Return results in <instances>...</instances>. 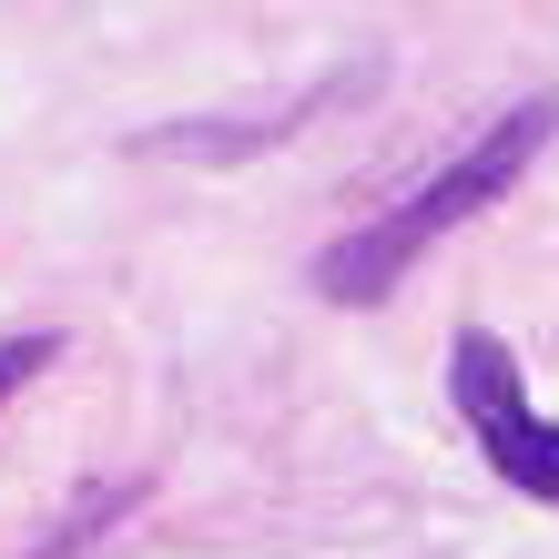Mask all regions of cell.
Wrapping results in <instances>:
<instances>
[{
  "instance_id": "cell-1",
  "label": "cell",
  "mask_w": 559,
  "mask_h": 559,
  "mask_svg": "<svg viewBox=\"0 0 559 559\" xmlns=\"http://www.w3.org/2000/svg\"><path fill=\"white\" fill-rule=\"evenodd\" d=\"M448 397H457V417L478 427L488 468H499L519 499H549L559 509V427L530 417V397H519V356L488 336V325H468V336L448 346Z\"/></svg>"
},
{
  "instance_id": "cell-2",
  "label": "cell",
  "mask_w": 559,
  "mask_h": 559,
  "mask_svg": "<svg viewBox=\"0 0 559 559\" xmlns=\"http://www.w3.org/2000/svg\"><path fill=\"white\" fill-rule=\"evenodd\" d=\"M549 133H559V92H530V103H519V112H499V122H488V133L457 153L427 193H407V204L386 214V224H397V235L427 254V245L448 235V224H468V214H488V204H499V193L539 163V143H549Z\"/></svg>"
},
{
  "instance_id": "cell-3",
  "label": "cell",
  "mask_w": 559,
  "mask_h": 559,
  "mask_svg": "<svg viewBox=\"0 0 559 559\" xmlns=\"http://www.w3.org/2000/svg\"><path fill=\"white\" fill-rule=\"evenodd\" d=\"M407 265H417V245L377 214V224H356V235H336V245L316 254V295H325V306H377Z\"/></svg>"
},
{
  "instance_id": "cell-4",
  "label": "cell",
  "mask_w": 559,
  "mask_h": 559,
  "mask_svg": "<svg viewBox=\"0 0 559 559\" xmlns=\"http://www.w3.org/2000/svg\"><path fill=\"white\" fill-rule=\"evenodd\" d=\"M51 356H61L51 336H11V346H0V407H11V397H21V386H31V377H41V367H51Z\"/></svg>"
}]
</instances>
